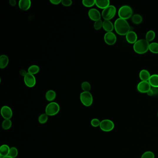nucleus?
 Segmentation results:
<instances>
[{"mask_svg":"<svg viewBox=\"0 0 158 158\" xmlns=\"http://www.w3.org/2000/svg\"><path fill=\"white\" fill-rule=\"evenodd\" d=\"M81 88L83 92H89L91 89V84L87 81L83 82L81 84Z\"/></svg>","mask_w":158,"mask_h":158,"instance_id":"nucleus-28","label":"nucleus"},{"mask_svg":"<svg viewBox=\"0 0 158 158\" xmlns=\"http://www.w3.org/2000/svg\"><path fill=\"white\" fill-rule=\"evenodd\" d=\"M126 39L130 44H134L137 41V35L134 31H130L126 35Z\"/></svg>","mask_w":158,"mask_h":158,"instance_id":"nucleus-13","label":"nucleus"},{"mask_svg":"<svg viewBox=\"0 0 158 158\" xmlns=\"http://www.w3.org/2000/svg\"><path fill=\"white\" fill-rule=\"evenodd\" d=\"M151 89V86L148 81H142L139 83L137 86L138 91L142 93H147Z\"/></svg>","mask_w":158,"mask_h":158,"instance_id":"nucleus-10","label":"nucleus"},{"mask_svg":"<svg viewBox=\"0 0 158 158\" xmlns=\"http://www.w3.org/2000/svg\"><path fill=\"white\" fill-rule=\"evenodd\" d=\"M18 151L16 147H10L9 156L13 158H15L18 156Z\"/></svg>","mask_w":158,"mask_h":158,"instance_id":"nucleus-29","label":"nucleus"},{"mask_svg":"<svg viewBox=\"0 0 158 158\" xmlns=\"http://www.w3.org/2000/svg\"><path fill=\"white\" fill-rule=\"evenodd\" d=\"M131 20H132V22L134 24H140L143 21V18L140 14H135L132 16Z\"/></svg>","mask_w":158,"mask_h":158,"instance_id":"nucleus-22","label":"nucleus"},{"mask_svg":"<svg viewBox=\"0 0 158 158\" xmlns=\"http://www.w3.org/2000/svg\"><path fill=\"white\" fill-rule=\"evenodd\" d=\"M1 114L4 119H10L13 116V111L9 106L5 105L1 107Z\"/></svg>","mask_w":158,"mask_h":158,"instance_id":"nucleus-11","label":"nucleus"},{"mask_svg":"<svg viewBox=\"0 0 158 158\" xmlns=\"http://www.w3.org/2000/svg\"><path fill=\"white\" fill-rule=\"evenodd\" d=\"M39 66H37V65H32L31 66H30L28 68V72L31 74H33V75H35V74H37L39 71Z\"/></svg>","mask_w":158,"mask_h":158,"instance_id":"nucleus-23","label":"nucleus"},{"mask_svg":"<svg viewBox=\"0 0 158 158\" xmlns=\"http://www.w3.org/2000/svg\"><path fill=\"white\" fill-rule=\"evenodd\" d=\"M9 4L12 6H14L16 5V1L15 0H10L9 1Z\"/></svg>","mask_w":158,"mask_h":158,"instance_id":"nucleus-38","label":"nucleus"},{"mask_svg":"<svg viewBox=\"0 0 158 158\" xmlns=\"http://www.w3.org/2000/svg\"><path fill=\"white\" fill-rule=\"evenodd\" d=\"M88 14L90 19L94 21L101 20V14L99 11L94 8L90 9L89 10Z\"/></svg>","mask_w":158,"mask_h":158,"instance_id":"nucleus-12","label":"nucleus"},{"mask_svg":"<svg viewBox=\"0 0 158 158\" xmlns=\"http://www.w3.org/2000/svg\"><path fill=\"white\" fill-rule=\"evenodd\" d=\"M1 158H12V157H10V156H9V155H8V156H5V157H1Z\"/></svg>","mask_w":158,"mask_h":158,"instance_id":"nucleus-40","label":"nucleus"},{"mask_svg":"<svg viewBox=\"0 0 158 158\" xmlns=\"http://www.w3.org/2000/svg\"><path fill=\"white\" fill-rule=\"evenodd\" d=\"M149 44L146 39H139L134 44L133 49L137 54H142L149 50Z\"/></svg>","mask_w":158,"mask_h":158,"instance_id":"nucleus-2","label":"nucleus"},{"mask_svg":"<svg viewBox=\"0 0 158 158\" xmlns=\"http://www.w3.org/2000/svg\"><path fill=\"white\" fill-rule=\"evenodd\" d=\"M103 21L101 19L96 21L94 24V29L96 30H99L102 29V27H103Z\"/></svg>","mask_w":158,"mask_h":158,"instance_id":"nucleus-31","label":"nucleus"},{"mask_svg":"<svg viewBox=\"0 0 158 158\" xmlns=\"http://www.w3.org/2000/svg\"><path fill=\"white\" fill-rule=\"evenodd\" d=\"M10 149V147L6 144L1 145L0 147V155L1 157H5L9 155Z\"/></svg>","mask_w":158,"mask_h":158,"instance_id":"nucleus-19","label":"nucleus"},{"mask_svg":"<svg viewBox=\"0 0 158 158\" xmlns=\"http://www.w3.org/2000/svg\"><path fill=\"white\" fill-rule=\"evenodd\" d=\"M19 7L21 10L26 11L29 10L31 6V1L30 0H20L19 1Z\"/></svg>","mask_w":158,"mask_h":158,"instance_id":"nucleus-14","label":"nucleus"},{"mask_svg":"<svg viewBox=\"0 0 158 158\" xmlns=\"http://www.w3.org/2000/svg\"><path fill=\"white\" fill-rule=\"evenodd\" d=\"M99 127L104 132H110L113 129L114 124L111 120L104 119L101 121Z\"/></svg>","mask_w":158,"mask_h":158,"instance_id":"nucleus-7","label":"nucleus"},{"mask_svg":"<svg viewBox=\"0 0 158 158\" xmlns=\"http://www.w3.org/2000/svg\"><path fill=\"white\" fill-rule=\"evenodd\" d=\"M19 73H20V75H21V76H23L24 77V76L26 75L27 72H26V71L25 70H20V71H19Z\"/></svg>","mask_w":158,"mask_h":158,"instance_id":"nucleus-36","label":"nucleus"},{"mask_svg":"<svg viewBox=\"0 0 158 158\" xmlns=\"http://www.w3.org/2000/svg\"><path fill=\"white\" fill-rule=\"evenodd\" d=\"M155 37V33L154 31H148L146 35V39L147 41H152L154 39Z\"/></svg>","mask_w":158,"mask_h":158,"instance_id":"nucleus-26","label":"nucleus"},{"mask_svg":"<svg viewBox=\"0 0 158 158\" xmlns=\"http://www.w3.org/2000/svg\"><path fill=\"white\" fill-rule=\"evenodd\" d=\"M49 116L46 113H43L41 114L38 118V121L39 123L41 124H44L46 122H47L48 120Z\"/></svg>","mask_w":158,"mask_h":158,"instance_id":"nucleus-27","label":"nucleus"},{"mask_svg":"<svg viewBox=\"0 0 158 158\" xmlns=\"http://www.w3.org/2000/svg\"><path fill=\"white\" fill-rule=\"evenodd\" d=\"M50 2L51 4L54 5H59V4H60V3H61V0H50Z\"/></svg>","mask_w":158,"mask_h":158,"instance_id":"nucleus-35","label":"nucleus"},{"mask_svg":"<svg viewBox=\"0 0 158 158\" xmlns=\"http://www.w3.org/2000/svg\"><path fill=\"white\" fill-rule=\"evenodd\" d=\"M101 122L97 118H94L91 121V124L93 127H98L100 124Z\"/></svg>","mask_w":158,"mask_h":158,"instance_id":"nucleus-33","label":"nucleus"},{"mask_svg":"<svg viewBox=\"0 0 158 158\" xmlns=\"http://www.w3.org/2000/svg\"><path fill=\"white\" fill-rule=\"evenodd\" d=\"M24 81L25 84L28 87L32 88L36 84V79L33 74L27 72L26 75L24 77Z\"/></svg>","mask_w":158,"mask_h":158,"instance_id":"nucleus-8","label":"nucleus"},{"mask_svg":"<svg viewBox=\"0 0 158 158\" xmlns=\"http://www.w3.org/2000/svg\"><path fill=\"white\" fill-rule=\"evenodd\" d=\"M117 12V9L113 5H109L106 9H103L102 12V16L104 20H109L114 18Z\"/></svg>","mask_w":158,"mask_h":158,"instance_id":"nucleus-5","label":"nucleus"},{"mask_svg":"<svg viewBox=\"0 0 158 158\" xmlns=\"http://www.w3.org/2000/svg\"><path fill=\"white\" fill-rule=\"evenodd\" d=\"M81 103L86 107H89L92 104L93 98L90 92H83L80 95Z\"/></svg>","mask_w":158,"mask_h":158,"instance_id":"nucleus-6","label":"nucleus"},{"mask_svg":"<svg viewBox=\"0 0 158 158\" xmlns=\"http://www.w3.org/2000/svg\"><path fill=\"white\" fill-rule=\"evenodd\" d=\"M103 28L107 32H112L114 29V25L109 20H104L103 21Z\"/></svg>","mask_w":158,"mask_h":158,"instance_id":"nucleus-15","label":"nucleus"},{"mask_svg":"<svg viewBox=\"0 0 158 158\" xmlns=\"http://www.w3.org/2000/svg\"><path fill=\"white\" fill-rule=\"evenodd\" d=\"M95 5L99 9H104L110 5V1L109 0H104V1L97 0L96 1Z\"/></svg>","mask_w":158,"mask_h":158,"instance_id":"nucleus-21","label":"nucleus"},{"mask_svg":"<svg viewBox=\"0 0 158 158\" xmlns=\"http://www.w3.org/2000/svg\"><path fill=\"white\" fill-rule=\"evenodd\" d=\"M104 40L107 45L112 46L117 42V36L113 32H107L104 36Z\"/></svg>","mask_w":158,"mask_h":158,"instance_id":"nucleus-9","label":"nucleus"},{"mask_svg":"<svg viewBox=\"0 0 158 158\" xmlns=\"http://www.w3.org/2000/svg\"><path fill=\"white\" fill-rule=\"evenodd\" d=\"M9 63V58L8 56L1 55L0 57V68L1 69H4L8 66Z\"/></svg>","mask_w":158,"mask_h":158,"instance_id":"nucleus-17","label":"nucleus"},{"mask_svg":"<svg viewBox=\"0 0 158 158\" xmlns=\"http://www.w3.org/2000/svg\"><path fill=\"white\" fill-rule=\"evenodd\" d=\"M151 89H152V91L153 92V93H154V96H156V95H158V89L157 88H151Z\"/></svg>","mask_w":158,"mask_h":158,"instance_id":"nucleus-37","label":"nucleus"},{"mask_svg":"<svg viewBox=\"0 0 158 158\" xmlns=\"http://www.w3.org/2000/svg\"><path fill=\"white\" fill-rule=\"evenodd\" d=\"M133 10L131 7L128 5L122 6L118 10V15L120 18L127 20L132 17Z\"/></svg>","mask_w":158,"mask_h":158,"instance_id":"nucleus-4","label":"nucleus"},{"mask_svg":"<svg viewBox=\"0 0 158 158\" xmlns=\"http://www.w3.org/2000/svg\"><path fill=\"white\" fill-rule=\"evenodd\" d=\"M83 5L88 8L92 7L95 5L96 1L95 0H83L82 1Z\"/></svg>","mask_w":158,"mask_h":158,"instance_id":"nucleus-30","label":"nucleus"},{"mask_svg":"<svg viewBox=\"0 0 158 158\" xmlns=\"http://www.w3.org/2000/svg\"><path fill=\"white\" fill-rule=\"evenodd\" d=\"M56 96H57L56 93L55 91L52 89H50L46 92L45 97L46 100L52 102L55 99Z\"/></svg>","mask_w":158,"mask_h":158,"instance_id":"nucleus-18","label":"nucleus"},{"mask_svg":"<svg viewBox=\"0 0 158 158\" xmlns=\"http://www.w3.org/2000/svg\"><path fill=\"white\" fill-rule=\"evenodd\" d=\"M60 106L56 102H50L46 106L45 113L48 116H54L59 113L60 111Z\"/></svg>","mask_w":158,"mask_h":158,"instance_id":"nucleus-3","label":"nucleus"},{"mask_svg":"<svg viewBox=\"0 0 158 158\" xmlns=\"http://www.w3.org/2000/svg\"><path fill=\"white\" fill-rule=\"evenodd\" d=\"M150 73L147 70H142L139 73V77L142 81H148L151 76Z\"/></svg>","mask_w":158,"mask_h":158,"instance_id":"nucleus-16","label":"nucleus"},{"mask_svg":"<svg viewBox=\"0 0 158 158\" xmlns=\"http://www.w3.org/2000/svg\"><path fill=\"white\" fill-rule=\"evenodd\" d=\"M157 116H158V113H157Z\"/></svg>","mask_w":158,"mask_h":158,"instance_id":"nucleus-41","label":"nucleus"},{"mask_svg":"<svg viewBox=\"0 0 158 158\" xmlns=\"http://www.w3.org/2000/svg\"><path fill=\"white\" fill-rule=\"evenodd\" d=\"M147 95L149 96H154V93H153V91L152 89H150L149 91H148L147 93Z\"/></svg>","mask_w":158,"mask_h":158,"instance_id":"nucleus-39","label":"nucleus"},{"mask_svg":"<svg viewBox=\"0 0 158 158\" xmlns=\"http://www.w3.org/2000/svg\"><path fill=\"white\" fill-rule=\"evenodd\" d=\"M61 4L65 7H69L72 4V1L71 0H62Z\"/></svg>","mask_w":158,"mask_h":158,"instance_id":"nucleus-34","label":"nucleus"},{"mask_svg":"<svg viewBox=\"0 0 158 158\" xmlns=\"http://www.w3.org/2000/svg\"><path fill=\"white\" fill-rule=\"evenodd\" d=\"M148 82L152 87L158 88V75L153 74L151 76Z\"/></svg>","mask_w":158,"mask_h":158,"instance_id":"nucleus-20","label":"nucleus"},{"mask_svg":"<svg viewBox=\"0 0 158 158\" xmlns=\"http://www.w3.org/2000/svg\"><path fill=\"white\" fill-rule=\"evenodd\" d=\"M12 125V122L10 119H5L4 121L2 122V129L4 130H8L11 128Z\"/></svg>","mask_w":158,"mask_h":158,"instance_id":"nucleus-24","label":"nucleus"},{"mask_svg":"<svg viewBox=\"0 0 158 158\" xmlns=\"http://www.w3.org/2000/svg\"><path fill=\"white\" fill-rule=\"evenodd\" d=\"M154 154L151 151H147L143 153L141 158H154Z\"/></svg>","mask_w":158,"mask_h":158,"instance_id":"nucleus-32","label":"nucleus"},{"mask_svg":"<svg viewBox=\"0 0 158 158\" xmlns=\"http://www.w3.org/2000/svg\"><path fill=\"white\" fill-rule=\"evenodd\" d=\"M114 29L116 33L120 35H126L130 31V26L128 21L122 19H117L114 23Z\"/></svg>","mask_w":158,"mask_h":158,"instance_id":"nucleus-1","label":"nucleus"},{"mask_svg":"<svg viewBox=\"0 0 158 158\" xmlns=\"http://www.w3.org/2000/svg\"><path fill=\"white\" fill-rule=\"evenodd\" d=\"M149 50L153 54H158V43L156 42L151 43L149 44Z\"/></svg>","mask_w":158,"mask_h":158,"instance_id":"nucleus-25","label":"nucleus"}]
</instances>
